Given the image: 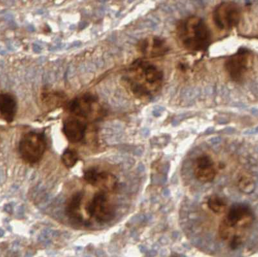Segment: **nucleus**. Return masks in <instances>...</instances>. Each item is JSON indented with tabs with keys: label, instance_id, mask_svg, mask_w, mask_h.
<instances>
[{
	"label": "nucleus",
	"instance_id": "f257e3e1",
	"mask_svg": "<svg viewBox=\"0 0 258 257\" xmlns=\"http://www.w3.org/2000/svg\"><path fill=\"white\" fill-rule=\"evenodd\" d=\"M128 91L140 100L155 97L162 89L164 74L151 62L144 59L133 62L123 77Z\"/></svg>",
	"mask_w": 258,
	"mask_h": 257
},
{
	"label": "nucleus",
	"instance_id": "f03ea898",
	"mask_svg": "<svg viewBox=\"0 0 258 257\" xmlns=\"http://www.w3.org/2000/svg\"><path fill=\"white\" fill-rule=\"evenodd\" d=\"M176 37L183 49L191 52H204L211 43V33L201 18L192 16L181 20L176 27Z\"/></svg>",
	"mask_w": 258,
	"mask_h": 257
},
{
	"label": "nucleus",
	"instance_id": "7ed1b4c3",
	"mask_svg": "<svg viewBox=\"0 0 258 257\" xmlns=\"http://www.w3.org/2000/svg\"><path fill=\"white\" fill-rule=\"evenodd\" d=\"M254 220V215L249 206L234 204L229 208L219 224L218 237L229 242L232 238L243 237V231L250 228Z\"/></svg>",
	"mask_w": 258,
	"mask_h": 257
},
{
	"label": "nucleus",
	"instance_id": "20e7f679",
	"mask_svg": "<svg viewBox=\"0 0 258 257\" xmlns=\"http://www.w3.org/2000/svg\"><path fill=\"white\" fill-rule=\"evenodd\" d=\"M47 146V137L44 133L31 131L21 137L18 151L23 160L32 165L38 163L42 159Z\"/></svg>",
	"mask_w": 258,
	"mask_h": 257
},
{
	"label": "nucleus",
	"instance_id": "39448f33",
	"mask_svg": "<svg viewBox=\"0 0 258 257\" xmlns=\"http://www.w3.org/2000/svg\"><path fill=\"white\" fill-rule=\"evenodd\" d=\"M85 210L90 217L100 224H107L116 216V208L110 201L107 192L100 190L96 192L87 203Z\"/></svg>",
	"mask_w": 258,
	"mask_h": 257
},
{
	"label": "nucleus",
	"instance_id": "423d86ee",
	"mask_svg": "<svg viewBox=\"0 0 258 257\" xmlns=\"http://www.w3.org/2000/svg\"><path fill=\"white\" fill-rule=\"evenodd\" d=\"M241 15V9L238 4L232 2H223L214 9L213 20L218 29L229 31L238 26Z\"/></svg>",
	"mask_w": 258,
	"mask_h": 257
},
{
	"label": "nucleus",
	"instance_id": "0eeeda50",
	"mask_svg": "<svg viewBox=\"0 0 258 257\" xmlns=\"http://www.w3.org/2000/svg\"><path fill=\"white\" fill-rule=\"evenodd\" d=\"M69 115L86 119L87 121L96 119L101 110L98 99L91 94H84L69 102L67 106Z\"/></svg>",
	"mask_w": 258,
	"mask_h": 257
},
{
	"label": "nucleus",
	"instance_id": "6e6552de",
	"mask_svg": "<svg viewBox=\"0 0 258 257\" xmlns=\"http://www.w3.org/2000/svg\"><path fill=\"white\" fill-rule=\"evenodd\" d=\"M251 53L249 50L241 48L225 62L224 68L230 79L234 82H243L249 70Z\"/></svg>",
	"mask_w": 258,
	"mask_h": 257
},
{
	"label": "nucleus",
	"instance_id": "1a4fd4ad",
	"mask_svg": "<svg viewBox=\"0 0 258 257\" xmlns=\"http://www.w3.org/2000/svg\"><path fill=\"white\" fill-rule=\"evenodd\" d=\"M88 122L86 119L69 115L63 121V134L69 142L73 144L81 143L86 136Z\"/></svg>",
	"mask_w": 258,
	"mask_h": 257
},
{
	"label": "nucleus",
	"instance_id": "9d476101",
	"mask_svg": "<svg viewBox=\"0 0 258 257\" xmlns=\"http://www.w3.org/2000/svg\"><path fill=\"white\" fill-rule=\"evenodd\" d=\"M194 175L202 183H210L217 175L215 162L209 155H202L197 157L193 164Z\"/></svg>",
	"mask_w": 258,
	"mask_h": 257
},
{
	"label": "nucleus",
	"instance_id": "9b49d317",
	"mask_svg": "<svg viewBox=\"0 0 258 257\" xmlns=\"http://www.w3.org/2000/svg\"><path fill=\"white\" fill-rule=\"evenodd\" d=\"M138 51L145 57H158L165 56L169 51L167 42L159 37H149L140 41Z\"/></svg>",
	"mask_w": 258,
	"mask_h": 257
},
{
	"label": "nucleus",
	"instance_id": "f8f14e48",
	"mask_svg": "<svg viewBox=\"0 0 258 257\" xmlns=\"http://www.w3.org/2000/svg\"><path fill=\"white\" fill-rule=\"evenodd\" d=\"M83 199L84 192H77L68 198L64 204V215L75 226H80L84 224V217L81 212Z\"/></svg>",
	"mask_w": 258,
	"mask_h": 257
},
{
	"label": "nucleus",
	"instance_id": "ddd939ff",
	"mask_svg": "<svg viewBox=\"0 0 258 257\" xmlns=\"http://www.w3.org/2000/svg\"><path fill=\"white\" fill-rule=\"evenodd\" d=\"M91 186L98 188L104 192H114L118 188V180L116 176L110 172L96 169Z\"/></svg>",
	"mask_w": 258,
	"mask_h": 257
},
{
	"label": "nucleus",
	"instance_id": "4468645a",
	"mask_svg": "<svg viewBox=\"0 0 258 257\" xmlns=\"http://www.w3.org/2000/svg\"><path fill=\"white\" fill-rule=\"evenodd\" d=\"M17 112V102L15 96L9 93H2L0 96V115L4 121L11 123Z\"/></svg>",
	"mask_w": 258,
	"mask_h": 257
},
{
	"label": "nucleus",
	"instance_id": "2eb2a0df",
	"mask_svg": "<svg viewBox=\"0 0 258 257\" xmlns=\"http://www.w3.org/2000/svg\"><path fill=\"white\" fill-rule=\"evenodd\" d=\"M207 205L212 212L217 215L223 214L227 209V202L217 195H213L209 197Z\"/></svg>",
	"mask_w": 258,
	"mask_h": 257
},
{
	"label": "nucleus",
	"instance_id": "dca6fc26",
	"mask_svg": "<svg viewBox=\"0 0 258 257\" xmlns=\"http://www.w3.org/2000/svg\"><path fill=\"white\" fill-rule=\"evenodd\" d=\"M79 160L78 151L75 149L67 148L61 155V162L68 169L72 168Z\"/></svg>",
	"mask_w": 258,
	"mask_h": 257
},
{
	"label": "nucleus",
	"instance_id": "f3484780",
	"mask_svg": "<svg viewBox=\"0 0 258 257\" xmlns=\"http://www.w3.org/2000/svg\"><path fill=\"white\" fill-rule=\"evenodd\" d=\"M238 187L241 191L249 194L254 190V181L249 176H243L238 181Z\"/></svg>",
	"mask_w": 258,
	"mask_h": 257
}]
</instances>
